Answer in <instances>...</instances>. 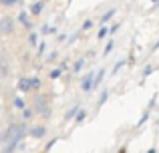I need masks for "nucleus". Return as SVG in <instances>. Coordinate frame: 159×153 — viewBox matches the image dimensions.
Segmentation results:
<instances>
[{
  "instance_id": "412c9836",
  "label": "nucleus",
  "mask_w": 159,
  "mask_h": 153,
  "mask_svg": "<svg viewBox=\"0 0 159 153\" xmlns=\"http://www.w3.org/2000/svg\"><path fill=\"white\" fill-rule=\"evenodd\" d=\"M151 73H153V67H151V65H147V67H145V69H143V77H145V79H147L149 75H151Z\"/></svg>"
},
{
  "instance_id": "39448f33",
  "label": "nucleus",
  "mask_w": 159,
  "mask_h": 153,
  "mask_svg": "<svg viewBox=\"0 0 159 153\" xmlns=\"http://www.w3.org/2000/svg\"><path fill=\"white\" fill-rule=\"evenodd\" d=\"M43 8H44V2L43 0H39V2H32L30 4V14H40V12H43Z\"/></svg>"
},
{
  "instance_id": "f03ea898",
  "label": "nucleus",
  "mask_w": 159,
  "mask_h": 153,
  "mask_svg": "<svg viewBox=\"0 0 159 153\" xmlns=\"http://www.w3.org/2000/svg\"><path fill=\"white\" fill-rule=\"evenodd\" d=\"M93 85H95V73H87L85 77H81V89L85 93L93 91Z\"/></svg>"
},
{
  "instance_id": "f257e3e1",
  "label": "nucleus",
  "mask_w": 159,
  "mask_h": 153,
  "mask_svg": "<svg viewBox=\"0 0 159 153\" xmlns=\"http://www.w3.org/2000/svg\"><path fill=\"white\" fill-rule=\"evenodd\" d=\"M24 135H26V125H24V123H12V125H8L6 131L0 135V143H2V145L12 143V141L20 143L24 139Z\"/></svg>"
},
{
  "instance_id": "0eeeda50",
  "label": "nucleus",
  "mask_w": 159,
  "mask_h": 153,
  "mask_svg": "<svg viewBox=\"0 0 159 153\" xmlns=\"http://www.w3.org/2000/svg\"><path fill=\"white\" fill-rule=\"evenodd\" d=\"M44 131H47V129H44L43 125H39V127H32V129H30V135H32V137H43Z\"/></svg>"
},
{
  "instance_id": "c85d7f7f",
  "label": "nucleus",
  "mask_w": 159,
  "mask_h": 153,
  "mask_svg": "<svg viewBox=\"0 0 159 153\" xmlns=\"http://www.w3.org/2000/svg\"><path fill=\"white\" fill-rule=\"evenodd\" d=\"M111 48H113V43H109L107 47H105V55H109V52H111Z\"/></svg>"
},
{
  "instance_id": "b1692460",
  "label": "nucleus",
  "mask_w": 159,
  "mask_h": 153,
  "mask_svg": "<svg viewBox=\"0 0 159 153\" xmlns=\"http://www.w3.org/2000/svg\"><path fill=\"white\" fill-rule=\"evenodd\" d=\"M117 30H119V24H113V26H109V34H115Z\"/></svg>"
},
{
  "instance_id": "1a4fd4ad",
  "label": "nucleus",
  "mask_w": 159,
  "mask_h": 153,
  "mask_svg": "<svg viewBox=\"0 0 159 153\" xmlns=\"http://www.w3.org/2000/svg\"><path fill=\"white\" fill-rule=\"evenodd\" d=\"M149 115H151V109H145V113L141 115V119L137 121V125H135V127H141V125H145V121L149 119Z\"/></svg>"
},
{
  "instance_id": "9d476101",
  "label": "nucleus",
  "mask_w": 159,
  "mask_h": 153,
  "mask_svg": "<svg viewBox=\"0 0 159 153\" xmlns=\"http://www.w3.org/2000/svg\"><path fill=\"white\" fill-rule=\"evenodd\" d=\"M115 12H117V10H115V8H111V10H107V12H105V14H103V16H101V22H107V20H111V18H113V16H115Z\"/></svg>"
},
{
  "instance_id": "f3484780",
  "label": "nucleus",
  "mask_w": 159,
  "mask_h": 153,
  "mask_svg": "<svg viewBox=\"0 0 159 153\" xmlns=\"http://www.w3.org/2000/svg\"><path fill=\"white\" fill-rule=\"evenodd\" d=\"M85 117H87V111H79V115L75 117V121H77V123H83V121H85Z\"/></svg>"
},
{
  "instance_id": "a211bd4d",
  "label": "nucleus",
  "mask_w": 159,
  "mask_h": 153,
  "mask_svg": "<svg viewBox=\"0 0 159 153\" xmlns=\"http://www.w3.org/2000/svg\"><path fill=\"white\" fill-rule=\"evenodd\" d=\"M61 73H62V69H54V71H51L48 79H52V81H54V79H58V77H61Z\"/></svg>"
},
{
  "instance_id": "cd10ccee",
  "label": "nucleus",
  "mask_w": 159,
  "mask_h": 153,
  "mask_svg": "<svg viewBox=\"0 0 159 153\" xmlns=\"http://www.w3.org/2000/svg\"><path fill=\"white\" fill-rule=\"evenodd\" d=\"M24 117L30 119V117H32V111H30V109H24Z\"/></svg>"
},
{
  "instance_id": "2eb2a0df",
  "label": "nucleus",
  "mask_w": 159,
  "mask_h": 153,
  "mask_svg": "<svg viewBox=\"0 0 159 153\" xmlns=\"http://www.w3.org/2000/svg\"><path fill=\"white\" fill-rule=\"evenodd\" d=\"M54 32H57V28H54V26H48V24H47V26H43V34H54Z\"/></svg>"
},
{
  "instance_id": "423d86ee",
  "label": "nucleus",
  "mask_w": 159,
  "mask_h": 153,
  "mask_svg": "<svg viewBox=\"0 0 159 153\" xmlns=\"http://www.w3.org/2000/svg\"><path fill=\"white\" fill-rule=\"evenodd\" d=\"M18 22H20V24H24L26 28H32L30 20H28V12H20V14H18Z\"/></svg>"
},
{
  "instance_id": "9b49d317",
  "label": "nucleus",
  "mask_w": 159,
  "mask_h": 153,
  "mask_svg": "<svg viewBox=\"0 0 159 153\" xmlns=\"http://www.w3.org/2000/svg\"><path fill=\"white\" fill-rule=\"evenodd\" d=\"M103 77H105V71H103V69H101V71H99V73H97V77H95V85H93V89H97V87H99V85H101V81H103Z\"/></svg>"
},
{
  "instance_id": "dca6fc26",
  "label": "nucleus",
  "mask_w": 159,
  "mask_h": 153,
  "mask_svg": "<svg viewBox=\"0 0 159 153\" xmlns=\"http://www.w3.org/2000/svg\"><path fill=\"white\" fill-rule=\"evenodd\" d=\"M107 34H109V26H103V28H101V30H99V32H97V38H105V36H107Z\"/></svg>"
},
{
  "instance_id": "a878e982",
  "label": "nucleus",
  "mask_w": 159,
  "mask_h": 153,
  "mask_svg": "<svg viewBox=\"0 0 159 153\" xmlns=\"http://www.w3.org/2000/svg\"><path fill=\"white\" fill-rule=\"evenodd\" d=\"M28 40H30V44H32V47H34V44H36V34H34V32H32V34L28 36Z\"/></svg>"
},
{
  "instance_id": "20e7f679",
  "label": "nucleus",
  "mask_w": 159,
  "mask_h": 153,
  "mask_svg": "<svg viewBox=\"0 0 159 153\" xmlns=\"http://www.w3.org/2000/svg\"><path fill=\"white\" fill-rule=\"evenodd\" d=\"M12 28H14V20H12V18H2V20H0V32L10 34Z\"/></svg>"
},
{
  "instance_id": "393cba45",
  "label": "nucleus",
  "mask_w": 159,
  "mask_h": 153,
  "mask_svg": "<svg viewBox=\"0 0 159 153\" xmlns=\"http://www.w3.org/2000/svg\"><path fill=\"white\" fill-rule=\"evenodd\" d=\"M2 4H6V6H12V4H16V2H20V0H0Z\"/></svg>"
},
{
  "instance_id": "aec40b11",
  "label": "nucleus",
  "mask_w": 159,
  "mask_h": 153,
  "mask_svg": "<svg viewBox=\"0 0 159 153\" xmlns=\"http://www.w3.org/2000/svg\"><path fill=\"white\" fill-rule=\"evenodd\" d=\"M30 81H32V89H39L40 87V79L39 77H30Z\"/></svg>"
},
{
  "instance_id": "f8f14e48",
  "label": "nucleus",
  "mask_w": 159,
  "mask_h": 153,
  "mask_svg": "<svg viewBox=\"0 0 159 153\" xmlns=\"http://www.w3.org/2000/svg\"><path fill=\"white\" fill-rule=\"evenodd\" d=\"M107 99H109V91H103V93H101V99H99V103H97V109L105 105V103H107Z\"/></svg>"
},
{
  "instance_id": "7c9ffc66",
  "label": "nucleus",
  "mask_w": 159,
  "mask_h": 153,
  "mask_svg": "<svg viewBox=\"0 0 159 153\" xmlns=\"http://www.w3.org/2000/svg\"><path fill=\"white\" fill-rule=\"evenodd\" d=\"M151 2H153V4H155V6H159V0H151Z\"/></svg>"
},
{
  "instance_id": "4468645a",
  "label": "nucleus",
  "mask_w": 159,
  "mask_h": 153,
  "mask_svg": "<svg viewBox=\"0 0 159 153\" xmlns=\"http://www.w3.org/2000/svg\"><path fill=\"white\" fill-rule=\"evenodd\" d=\"M85 63H87V61H85V59H79V61H77V63H75V73H79V71H81V69H83V67H85Z\"/></svg>"
},
{
  "instance_id": "6e6552de",
  "label": "nucleus",
  "mask_w": 159,
  "mask_h": 153,
  "mask_svg": "<svg viewBox=\"0 0 159 153\" xmlns=\"http://www.w3.org/2000/svg\"><path fill=\"white\" fill-rule=\"evenodd\" d=\"M79 111H81V107H77V105H75L73 109H69V113L65 115V121H69V119H75V117L79 115Z\"/></svg>"
},
{
  "instance_id": "5701e85b",
  "label": "nucleus",
  "mask_w": 159,
  "mask_h": 153,
  "mask_svg": "<svg viewBox=\"0 0 159 153\" xmlns=\"http://www.w3.org/2000/svg\"><path fill=\"white\" fill-rule=\"evenodd\" d=\"M57 141H58V139H52V141H48L47 145H44V151H51V149H52V145H54Z\"/></svg>"
},
{
  "instance_id": "c756f323",
  "label": "nucleus",
  "mask_w": 159,
  "mask_h": 153,
  "mask_svg": "<svg viewBox=\"0 0 159 153\" xmlns=\"http://www.w3.org/2000/svg\"><path fill=\"white\" fill-rule=\"evenodd\" d=\"M145 153H157V149H155V147H151V149H147Z\"/></svg>"
},
{
  "instance_id": "4be33fe9",
  "label": "nucleus",
  "mask_w": 159,
  "mask_h": 153,
  "mask_svg": "<svg viewBox=\"0 0 159 153\" xmlns=\"http://www.w3.org/2000/svg\"><path fill=\"white\" fill-rule=\"evenodd\" d=\"M125 63H127V61H125V59H123V61H119V63H117V65H115V67H113V75H115V73H117V71H119V69H121V67H123V65H125Z\"/></svg>"
},
{
  "instance_id": "7ed1b4c3",
  "label": "nucleus",
  "mask_w": 159,
  "mask_h": 153,
  "mask_svg": "<svg viewBox=\"0 0 159 153\" xmlns=\"http://www.w3.org/2000/svg\"><path fill=\"white\" fill-rule=\"evenodd\" d=\"M18 91L20 93H30L32 91V81H30V77H22V79H18Z\"/></svg>"
},
{
  "instance_id": "bb28decb",
  "label": "nucleus",
  "mask_w": 159,
  "mask_h": 153,
  "mask_svg": "<svg viewBox=\"0 0 159 153\" xmlns=\"http://www.w3.org/2000/svg\"><path fill=\"white\" fill-rule=\"evenodd\" d=\"M44 51H47V43H40V47H39V52H40V55H43Z\"/></svg>"
},
{
  "instance_id": "473e14b6",
  "label": "nucleus",
  "mask_w": 159,
  "mask_h": 153,
  "mask_svg": "<svg viewBox=\"0 0 159 153\" xmlns=\"http://www.w3.org/2000/svg\"><path fill=\"white\" fill-rule=\"evenodd\" d=\"M125 151H127V149H125V147H123V149H121V151H119V153H125Z\"/></svg>"
},
{
  "instance_id": "ddd939ff",
  "label": "nucleus",
  "mask_w": 159,
  "mask_h": 153,
  "mask_svg": "<svg viewBox=\"0 0 159 153\" xmlns=\"http://www.w3.org/2000/svg\"><path fill=\"white\" fill-rule=\"evenodd\" d=\"M14 107L16 109H24V99L22 97H14Z\"/></svg>"
},
{
  "instance_id": "2f4dec72",
  "label": "nucleus",
  "mask_w": 159,
  "mask_h": 153,
  "mask_svg": "<svg viewBox=\"0 0 159 153\" xmlns=\"http://www.w3.org/2000/svg\"><path fill=\"white\" fill-rule=\"evenodd\" d=\"M157 48H159V40H157V44H155V47H153V51H157Z\"/></svg>"
},
{
  "instance_id": "6ab92c4d",
  "label": "nucleus",
  "mask_w": 159,
  "mask_h": 153,
  "mask_svg": "<svg viewBox=\"0 0 159 153\" xmlns=\"http://www.w3.org/2000/svg\"><path fill=\"white\" fill-rule=\"evenodd\" d=\"M89 28H93V20H85L81 26V30H89Z\"/></svg>"
}]
</instances>
